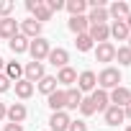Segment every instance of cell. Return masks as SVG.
<instances>
[{"instance_id":"obj_1","label":"cell","mask_w":131,"mask_h":131,"mask_svg":"<svg viewBox=\"0 0 131 131\" xmlns=\"http://www.w3.org/2000/svg\"><path fill=\"white\" fill-rule=\"evenodd\" d=\"M98 85H100V90H113V88H118L121 85V72L116 70V67H105L100 75H98Z\"/></svg>"},{"instance_id":"obj_2","label":"cell","mask_w":131,"mask_h":131,"mask_svg":"<svg viewBox=\"0 0 131 131\" xmlns=\"http://www.w3.org/2000/svg\"><path fill=\"white\" fill-rule=\"evenodd\" d=\"M49 51H51V46H49V41H46L44 36H39V39H31V41H28V54L34 57V62L46 59V57H49Z\"/></svg>"},{"instance_id":"obj_3","label":"cell","mask_w":131,"mask_h":131,"mask_svg":"<svg viewBox=\"0 0 131 131\" xmlns=\"http://www.w3.org/2000/svg\"><path fill=\"white\" fill-rule=\"evenodd\" d=\"M41 77H46V72H44V62H28L26 67H23V80H28L31 85L39 82Z\"/></svg>"},{"instance_id":"obj_4","label":"cell","mask_w":131,"mask_h":131,"mask_svg":"<svg viewBox=\"0 0 131 131\" xmlns=\"http://www.w3.org/2000/svg\"><path fill=\"white\" fill-rule=\"evenodd\" d=\"M95 85H98V75H95L93 70L80 72V77H77V90H80V93H93Z\"/></svg>"},{"instance_id":"obj_5","label":"cell","mask_w":131,"mask_h":131,"mask_svg":"<svg viewBox=\"0 0 131 131\" xmlns=\"http://www.w3.org/2000/svg\"><path fill=\"white\" fill-rule=\"evenodd\" d=\"M111 105H118V108H126L128 103H131V90L128 88H123V85H118V88H113L111 90Z\"/></svg>"},{"instance_id":"obj_6","label":"cell","mask_w":131,"mask_h":131,"mask_svg":"<svg viewBox=\"0 0 131 131\" xmlns=\"http://www.w3.org/2000/svg\"><path fill=\"white\" fill-rule=\"evenodd\" d=\"M128 13H131V8L126 0H116V3L108 5V18H113V21H126Z\"/></svg>"},{"instance_id":"obj_7","label":"cell","mask_w":131,"mask_h":131,"mask_svg":"<svg viewBox=\"0 0 131 131\" xmlns=\"http://www.w3.org/2000/svg\"><path fill=\"white\" fill-rule=\"evenodd\" d=\"M70 116H67V111H57V113H51V118H49V126H51V131H67L70 128Z\"/></svg>"},{"instance_id":"obj_8","label":"cell","mask_w":131,"mask_h":131,"mask_svg":"<svg viewBox=\"0 0 131 131\" xmlns=\"http://www.w3.org/2000/svg\"><path fill=\"white\" fill-rule=\"evenodd\" d=\"M46 59H49V64H54V67L62 70V67H67V62H70V51H67V49H62V46H57V49L49 51Z\"/></svg>"},{"instance_id":"obj_9","label":"cell","mask_w":131,"mask_h":131,"mask_svg":"<svg viewBox=\"0 0 131 131\" xmlns=\"http://www.w3.org/2000/svg\"><path fill=\"white\" fill-rule=\"evenodd\" d=\"M88 36L93 39V44H95V41H98V44H105V41L111 39V26H108V23H100V26H90Z\"/></svg>"},{"instance_id":"obj_10","label":"cell","mask_w":131,"mask_h":131,"mask_svg":"<svg viewBox=\"0 0 131 131\" xmlns=\"http://www.w3.org/2000/svg\"><path fill=\"white\" fill-rule=\"evenodd\" d=\"M46 105L57 113V111H64V108H67V93H64V90H54L51 95H46Z\"/></svg>"},{"instance_id":"obj_11","label":"cell","mask_w":131,"mask_h":131,"mask_svg":"<svg viewBox=\"0 0 131 131\" xmlns=\"http://www.w3.org/2000/svg\"><path fill=\"white\" fill-rule=\"evenodd\" d=\"M21 36H26L28 41H31V39H39V36H41V23H36L34 18L21 21Z\"/></svg>"},{"instance_id":"obj_12","label":"cell","mask_w":131,"mask_h":131,"mask_svg":"<svg viewBox=\"0 0 131 131\" xmlns=\"http://www.w3.org/2000/svg\"><path fill=\"white\" fill-rule=\"evenodd\" d=\"M95 59H98V62H113V59H116V46H113L111 41L98 44V46H95Z\"/></svg>"},{"instance_id":"obj_13","label":"cell","mask_w":131,"mask_h":131,"mask_svg":"<svg viewBox=\"0 0 131 131\" xmlns=\"http://www.w3.org/2000/svg\"><path fill=\"white\" fill-rule=\"evenodd\" d=\"M0 36L3 39H13V36H18V21L16 18H0Z\"/></svg>"},{"instance_id":"obj_14","label":"cell","mask_w":131,"mask_h":131,"mask_svg":"<svg viewBox=\"0 0 131 131\" xmlns=\"http://www.w3.org/2000/svg\"><path fill=\"white\" fill-rule=\"evenodd\" d=\"M67 26H70V31H72V34H77V36H82V34H88V31H90L88 16H72Z\"/></svg>"},{"instance_id":"obj_15","label":"cell","mask_w":131,"mask_h":131,"mask_svg":"<svg viewBox=\"0 0 131 131\" xmlns=\"http://www.w3.org/2000/svg\"><path fill=\"white\" fill-rule=\"evenodd\" d=\"M26 116H28L26 105H23V103H13V105L8 108V116H5V118H8L10 123H23V121H26Z\"/></svg>"},{"instance_id":"obj_16","label":"cell","mask_w":131,"mask_h":131,"mask_svg":"<svg viewBox=\"0 0 131 131\" xmlns=\"http://www.w3.org/2000/svg\"><path fill=\"white\" fill-rule=\"evenodd\" d=\"M103 116H105V123L108 126H118V123H123V108H118V105H108L105 111H103Z\"/></svg>"},{"instance_id":"obj_17","label":"cell","mask_w":131,"mask_h":131,"mask_svg":"<svg viewBox=\"0 0 131 131\" xmlns=\"http://www.w3.org/2000/svg\"><path fill=\"white\" fill-rule=\"evenodd\" d=\"M108 8H90V16H88V23L90 26H100V23H108Z\"/></svg>"},{"instance_id":"obj_18","label":"cell","mask_w":131,"mask_h":131,"mask_svg":"<svg viewBox=\"0 0 131 131\" xmlns=\"http://www.w3.org/2000/svg\"><path fill=\"white\" fill-rule=\"evenodd\" d=\"M111 36L118 39V41H128L131 31H128V26H126L123 21H113V23H111Z\"/></svg>"},{"instance_id":"obj_19","label":"cell","mask_w":131,"mask_h":131,"mask_svg":"<svg viewBox=\"0 0 131 131\" xmlns=\"http://www.w3.org/2000/svg\"><path fill=\"white\" fill-rule=\"evenodd\" d=\"M90 100H93V105H95V113H98V111H105V108L111 105V98H108L105 90H93Z\"/></svg>"},{"instance_id":"obj_20","label":"cell","mask_w":131,"mask_h":131,"mask_svg":"<svg viewBox=\"0 0 131 131\" xmlns=\"http://www.w3.org/2000/svg\"><path fill=\"white\" fill-rule=\"evenodd\" d=\"M77 82V72L72 70V67H62L59 70V75H57V85H75Z\"/></svg>"},{"instance_id":"obj_21","label":"cell","mask_w":131,"mask_h":131,"mask_svg":"<svg viewBox=\"0 0 131 131\" xmlns=\"http://www.w3.org/2000/svg\"><path fill=\"white\" fill-rule=\"evenodd\" d=\"M5 77L13 82H18V80H23V67H21V64L18 62H5Z\"/></svg>"},{"instance_id":"obj_22","label":"cell","mask_w":131,"mask_h":131,"mask_svg":"<svg viewBox=\"0 0 131 131\" xmlns=\"http://www.w3.org/2000/svg\"><path fill=\"white\" fill-rule=\"evenodd\" d=\"M64 8L70 10V18H72V16H85L88 3H85V0H67V3H64Z\"/></svg>"},{"instance_id":"obj_23","label":"cell","mask_w":131,"mask_h":131,"mask_svg":"<svg viewBox=\"0 0 131 131\" xmlns=\"http://www.w3.org/2000/svg\"><path fill=\"white\" fill-rule=\"evenodd\" d=\"M64 93H67V108L70 111H77L80 103H82V93L77 88H70V90H64Z\"/></svg>"},{"instance_id":"obj_24","label":"cell","mask_w":131,"mask_h":131,"mask_svg":"<svg viewBox=\"0 0 131 131\" xmlns=\"http://www.w3.org/2000/svg\"><path fill=\"white\" fill-rule=\"evenodd\" d=\"M10 51H13V54H23V51H28V39L21 36V34L13 36V39H10Z\"/></svg>"},{"instance_id":"obj_25","label":"cell","mask_w":131,"mask_h":131,"mask_svg":"<svg viewBox=\"0 0 131 131\" xmlns=\"http://www.w3.org/2000/svg\"><path fill=\"white\" fill-rule=\"evenodd\" d=\"M16 95H18L21 100L31 98V95H34V85H31L28 80H18V82H16Z\"/></svg>"},{"instance_id":"obj_26","label":"cell","mask_w":131,"mask_h":131,"mask_svg":"<svg viewBox=\"0 0 131 131\" xmlns=\"http://www.w3.org/2000/svg\"><path fill=\"white\" fill-rule=\"evenodd\" d=\"M39 90H41L44 95H51V93L57 90V77H51V75L41 77V80H39Z\"/></svg>"},{"instance_id":"obj_27","label":"cell","mask_w":131,"mask_h":131,"mask_svg":"<svg viewBox=\"0 0 131 131\" xmlns=\"http://www.w3.org/2000/svg\"><path fill=\"white\" fill-rule=\"evenodd\" d=\"M116 59H118V64L128 67V64H131V49H128V46H118V49H116Z\"/></svg>"},{"instance_id":"obj_28","label":"cell","mask_w":131,"mask_h":131,"mask_svg":"<svg viewBox=\"0 0 131 131\" xmlns=\"http://www.w3.org/2000/svg\"><path fill=\"white\" fill-rule=\"evenodd\" d=\"M49 18H51V10L41 3V5L36 8V13H34V21H36V23H44V21H49Z\"/></svg>"},{"instance_id":"obj_29","label":"cell","mask_w":131,"mask_h":131,"mask_svg":"<svg viewBox=\"0 0 131 131\" xmlns=\"http://www.w3.org/2000/svg\"><path fill=\"white\" fill-rule=\"evenodd\" d=\"M75 44H77V51H90V49L95 46V44H93V39H90L88 34H82V36H77V41H75Z\"/></svg>"},{"instance_id":"obj_30","label":"cell","mask_w":131,"mask_h":131,"mask_svg":"<svg viewBox=\"0 0 131 131\" xmlns=\"http://www.w3.org/2000/svg\"><path fill=\"white\" fill-rule=\"evenodd\" d=\"M13 8H16V3H13V0H3V3H0V18H10Z\"/></svg>"},{"instance_id":"obj_31","label":"cell","mask_w":131,"mask_h":131,"mask_svg":"<svg viewBox=\"0 0 131 131\" xmlns=\"http://www.w3.org/2000/svg\"><path fill=\"white\" fill-rule=\"evenodd\" d=\"M80 113H82V116H93V113H95V105H93L90 98H82V103H80Z\"/></svg>"},{"instance_id":"obj_32","label":"cell","mask_w":131,"mask_h":131,"mask_svg":"<svg viewBox=\"0 0 131 131\" xmlns=\"http://www.w3.org/2000/svg\"><path fill=\"white\" fill-rule=\"evenodd\" d=\"M44 5L54 13V10H62V8H64V0H44Z\"/></svg>"},{"instance_id":"obj_33","label":"cell","mask_w":131,"mask_h":131,"mask_svg":"<svg viewBox=\"0 0 131 131\" xmlns=\"http://www.w3.org/2000/svg\"><path fill=\"white\" fill-rule=\"evenodd\" d=\"M67 131H88V123H85V121H72Z\"/></svg>"},{"instance_id":"obj_34","label":"cell","mask_w":131,"mask_h":131,"mask_svg":"<svg viewBox=\"0 0 131 131\" xmlns=\"http://www.w3.org/2000/svg\"><path fill=\"white\" fill-rule=\"evenodd\" d=\"M5 90H10V80L0 72V93H5Z\"/></svg>"},{"instance_id":"obj_35","label":"cell","mask_w":131,"mask_h":131,"mask_svg":"<svg viewBox=\"0 0 131 131\" xmlns=\"http://www.w3.org/2000/svg\"><path fill=\"white\" fill-rule=\"evenodd\" d=\"M44 3V0H26V8H28V13H36V8Z\"/></svg>"},{"instance_id":"obj_36","label":"cell","mask_w":131,"mask_h":131,"mask_svg":"<svg viewBox=\"0 0 131 131\" xmlns=\"http://www.w3.org/2000/svg\"><path fill=\"white\" fill-rule=\"evenodd\" d=\"M3 131H23V126H21V123H5Z\"/></svg>"},{"instance_id":"obj_37","label":"cell","mask_w":131,"mask_h":131,"mask_svg":"<svg viewBox=\"0 0 131 131\" xmlns=\"http://www.w3.org/2000/svg\"><path fill=\"white\" fill-rule=\"evenodd\" d=\"M5 116H8V108H5V103H0V121H3Z\"/></svg>"},{"instance_id":"obj_38","label":"cell","mask_w":131,"mask_h":131,"mask_svg":"<svg viewBox=\"0 0 131 131\" xmlns=\"http://www.w3.org/2000/svg\"><path fill=\"white\" fill-rule=\"evenodd\" d=\"M123 116H126V118H131V103H128V105L123 108Z\"/></svg>"},{"instance_id":"obj_39","label":"cell","mask_w":131,"mask_h":131,"mask_svg":"<svg viewBox=\"0 0 131 131\" xmlns=\"http://www.w3.org/2000/svg\"><path fill=\"white\" fill-rule=\"evenodd\" d=\"M123 23H126V26H128V31H131V13L126 16V21H123Z\"/></svg>"},{"instance_id":"obj_40","label":"cell","mask_w":131,"mask_h":131,"mask_svg":"<svg viewBox=\"0 0 131 131\" xmlns=\"http://www.w3.org/2000/svg\"><path fill=\"white\" fill-rule=\"evenodd\" d=\"M3 70H5V59L0 57V72H3Z\"/></svg>"},{"instance_id":"obj_41","label":"cell","mask_w":131,"mask_h":131,"mask_svg":"<svg viewBox=\"0 0 131 131\" xmlns=\"http://www.w3.org/2000/svg\"><path fill=\"white\" fill-rule=\"evenodd\" d=\"M128 49H131V36H128Z\"/></svg>"},{"instance_id":"obj_42","label":"cell","mask_w":131,"mask_h":131,"mask_svg":"<svg viewBox=\"0 0 131 131\" xmlns=\"http://www.w3.org/2000/svg\"><path fill=\"white\" fill-rule=\"evenodd\" d=\"M126 131H131V126H126Z\"/></svg>"}]
</instances>
